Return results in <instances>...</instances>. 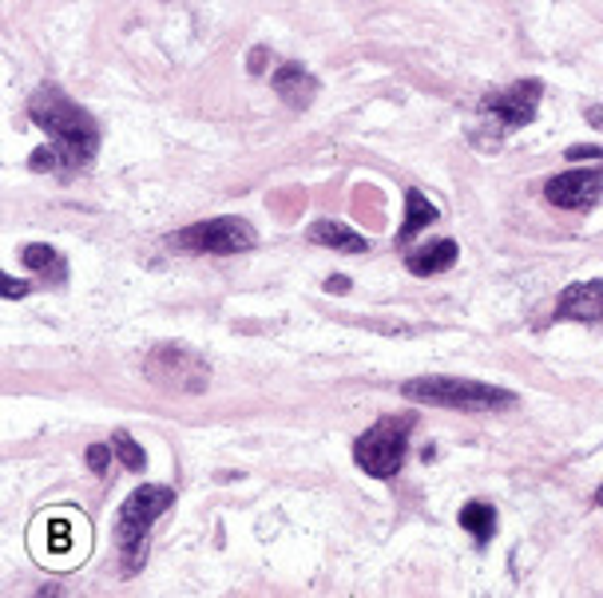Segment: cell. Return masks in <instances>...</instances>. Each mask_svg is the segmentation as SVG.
Returning a JSON list of instances; mask_svg holds the SVG:
<instances>
[{"mask_svg": "<svg viewBox=\"0 0 603 598\" xmlns=\"http://www.w3.org/2000/svg\"><path fill=\"white\" fill-rule=\"evenodd\" d=\"M595 507H603V484H600V492H595Z\"/></svg>", "mask_w": 603, "mask_h": 598, "instance_id": "cell-23", "label": "cell"}, {"mask_svg": "<svg viewBox=\"0 0 603 598\" xmlns=\"http://www.w3.org/2000/svg\"><path fill=\"white\" fill-rule=\"evenodd\" d=\"M583 119L592 127H603V107H583Z\"/></svg>", "mask_w": 603, "mask_h": 598, "instance_id": "cell-22", "label": "cell"}, {"mask_svg": "<svg viewBox=\"0 0 603 598\" xmlns=\"http://www.w3.org/2000/svg\"><path fill=\"white\" fill-rule=\"evenodd\" d=\"M551 207L560 210H588L603 198V171H568V175L548 179L544 186Z\"/></svg>", "mask_w": 603, "mask_h": 598, "instance_id": "cell-8", "label": "cell"}, {"mask_svg": "<svg viewBox=\"0 0 603 598\" xmlns=\"http://www.w3.org/2000/svg\"><path fill=\"white\" fill-rule=\"evenodd\" d=\"M271 83H274V92H278L291 107H306L314 95H318V80H314L302 64H282L278 72L271 76Z\"/></svg>", "mask_w": 603, "mask_h": 598, "instance_id": "cell-11", "label": "cell"}, {"mask_svg": "<svg viewBox=\"0 0 603 598\" xmlns=\"http://www.w3.org/2000/svg\"><path fill=\"white\" fill-rule=\"evenodd\" d=\"M541 95H544L541 80H521V83H512V88H504V92L485 95V100H480V115L492 119L497 139H500V135H509V131H516V127H524V124L536 119Z\"/></svg>", "mask_w": 603, "mask_h": 598, "instance_id": "cell-7", "label": "cell"}, {"mask_svg": "<svg viewBox=\"0 0 603 598\" xmlns=\"http://www.w3.org/2000/svg\"><path fill=\"white\" fill-rule=\"evenodd\" d=\"M24 266L36 269L48 286H64V281H68V262H64V254L53 246H41V242L24 246Z\"/></svg>", "mask_w": 603, "mask_h": 598, "instance_id": "cell-13", "label": "cell"}, {"mask_svg": "<svg viewBox=\"0 0 603 598\" xmlns=\"http://www.w3.org/2000/svg\"><path fill=\"white\" fill-rule=\"evenodd\" d=\"M112 448H115V456H120V460H124V468H127V472H144V468H147V456H144V448H139V444L132 440V436H127L124 428H120V433L112 436Z\"/></svg>", "mask_w": 603, "mask_h": 598, "instance_id": "cell-16", "label": "cell"}, {"mask_svg": "<svg viewBox=\"0 0 603 598\" xmlns=\"http://www.w3.org/2000/svg\"><path fill=\"white\" fill-rule=\"evenodd\" d=\"M167 507H175V492L159 484H144L127 495L120 511H115V547H120V567L124 578L139 575L147 563V536L156 519L163 516Z\"/></svg>", "mask_w": 603, "mask_h": 598, "instance_id": "cell-2", "label": "cell"}, {"mask_svg": "<svg viewBox=\"0 0 603 598\" xmlns=\"http://www.w3.org/2000/svg\"><path fill=\"white\" fill-rule=\"evenodd\" d=\"M112 452H115L112 444H92V448H88V468L100 475L107 468V456H112Z\"/></svg>", "mask_w": 603, "mask_h": 598, "instance_id": "cell-17", "label": "cell"}, {"mask_svg": "<svg viewBox=\"0 0 603 598\" xmlns=\"http://www.w3.org/2000/svg\"><path fill=\"white\" fill-rule=\"evenodd\" d=\"M556 321H592L603 325V281H572L556 301Z\"/></svg>", "mask_w": 603, "mask_h": 598, "instance_id": "cell-9", "label": "cell"}, {"mask_svg": "<svg viewBox=\"0 0 603 598\" xmlns=\"http://www.w3.org/2000/svg\"><path fill=\"white\" fill-rule=\"evenodd\" d=\"M250 72L254 76L266 72V48H254V53H250Z\"/></svg>", "mask_w": 603, "mask_h": 598, "instance_id": "cell-20", "label": "cell"}, {"mask_svg": "<svg viewBox=\"0 0 603 598\" xmlns=\"http://www.w3.org/2000/svg\"><path fill=\"white\" fill-rule=\"evenodd\" d=\"M29 115H32V124L53 139V147L32 151V159H29L32 171H48V175L72 179L92 166L95 151H100V127H95L92 115L83 112L80 104H72L56 83H44L41 92L32 95Z\"/></svg>", "mask_w": 603, "mask_h": 598, "instance_id": "cell-1", "label": "cell"}, {"mask_svg": "<svg viewBox=\"0 0 603 598\" xmlns=\"http://www.w3.org/2000/svg\"><path fill=\"white\" fill-rule=\"evenodd\" d=\"M144 372L167 392H203L211 384V365L187 345H156L147 353Z\"/></svg>", "mask_w": 603, "mask_h": 598, "instance_id": "cell-6", "label": "cell"}, {"mask_svg": "<svg viewBox=\"0 0 603 598\" xmlns=\"http://www.w3.org/2000/svg\"><path fill=\"white\" fill-rule=\"evenodd\" d=\"M259 242L254 227L247 218H207V222H195L187 230H175L167 238V246L187 250V254H219V258H230V254H247L250 246Z\"/></svg>", "mask_w": 603, "mask_h": 598, "instance_id": "cell-5", "label": "cell"}, {"mask_svg": "<svg viewBox=\"0 0 603 598\" xmlns=\"http://www.w3.org/2000/svg\"><path fill=\"white\" fill-rule=\"evenodd\" d=\"M568 159L583 163V159H603V147H568Z\"/></svg>", "mask_w": 603, "mask_h": 598, "instance_id": "cell-19", "label": "cell"}, {"mask_svg": "<svg viewBox=\"0 0 603 598\" xmlns=\"http://www.w3.org/2000/svg\"><path fill=\"white\" fill-rule=\"evenodd\" d=\"M310 242L330 246V250H342V254H365V250H369V242H365L357 230H350L345 222H333V218H318V222H314Z\"/></svg>", "mask_w": 603, "mask_h": 598, "instance_id": "cell-12", "label": "cell"}, {"mask_svg": "<svg viewBox=\"0 0 603 598\" xmlns=\"http://www.w3.org/2000/svg\"><path fill=\"white\" fill-rule=\"evenodd\" d=\"M460 527H465L477 543H489V539L497 536V511H492V504H485V499H473V504L460 507Z\"/></svg>", "mask_w": 603, "mask_h": 598, "instance_id": "cell-15", "label": "cell"}, {"mask_svg": "<svg viewBox=\"0 0 603 598\" xmlns=\"http://www.w3.org/2000/svg\"><path fill=\"white\" fill-rule=\"evenodd\" d=\"M457 262V242L453 238H441V242H429V246H417L413 254H406L409 274L417 278H433V274H445Z\"/></svg>", "mask_w": 603, "mask_h": 598, "instance_id": "cell-10", "label": "cell"}, {"mask_svg": "<svg viewBox=\"0 0 603 598\" xmlns=\"http://www.w3.org/2000/svg\"><path fill=\"white\" fill-rule=\"evenodd\" d=\"M326 289H330V294H350V278H342V274H338V278L326 281Z\"/></svg>", "mask_w": 603, "mask_h": 598, "instance_id": "cell-21", "label": "cell"}, {"mask_svg": "<svg viewBox=\"0 0 603 598\" xmlns=\"http://www.w3.org/2000/svg\"><path fill=\"white\" fill-rule=\"evenodd\" d=\"M409 433H413V416H385L369 433L354 440V460L365 475L374 480H394L406 464Z\"/></svg>", "mask_w": 603, "mask_h": 598, "instance_id": "cell-4", "label": "cell"}, {"mask_svg": "<svg viewBox=\"0 0 603 598\" xmlns=\"http://www.w3.org/2000/svg\"><path fill=\"white\" fill-rule=\"evenodd\" d=\"M441 210L429 203L421 191H406V222H401V230H397V242L406 246V242H413V234H421V230L429 227V222H437Z\"/></svg>", "mask_w": 603, "mask_h": 598, "instance_id": "cell-14", "label": "cell"}, {"mask_svg": "<svg viewBox=\"0 0 603 598\" xmlns=\"http://www.w3.org/2000/svg\"><path fill=\"white\" fill-rule=\"evenodd\" d=\"M406 401L429 404V409H453V413H497L512 409L516 396L509 389L485 381H465V377H417L401 389Z\"/></svg>", "mask_w": 603, "mask_h": 598, "instance_id": "cell-3", "label": "cell"}, {"mask_svg": "<svg viewBox=\"0 0 603 598\" xmlns=\"http://www.w3.org/2000/svg\"><path fill=\"white\" fill-rule=\"evenodd\" d=\"M0 294H4V298H24V294H29V281H12L9 274H4V278H0Z\"/></svg>", "mask_w": 603, "mask_h": 598, "instance_id": "cell-18", "label": "cell"}]
</instances>
